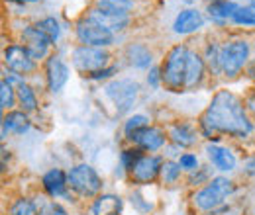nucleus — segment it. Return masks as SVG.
Here are the masks:
<instances>
[{
  "instance_id": "cd10ccee",
  "label": "nucleus",
  "mask_w": 255,
  "mask_h": 215,
  "mask_svg": "<svg viewBox=\"0 0 255 215\" xmlns=\"http://www.w3.org/2000/svg\"><path fill=\"white\" fill-rule=\"evenodd\" d=\"M183 172H185V170L181 168L179 160H173V158H165V162H163V166H161L159 180L163 182V184L173 186V184H177V182L181 180V174H183Z\"/></svg>"
},
{
  "instance_id": "423d86ee",
  "label": "nucleus",
  "mask_w": 255,
  "mask_h": 215,
  "mask_svg": "<svg viewBox=\"0 0 255 215\" xmlns=\"http://www.w3.org/2000/svg\"><path fill=\"white\" fill-rule=\"evenodd\" d=\"M102 92L112 102L118 116H126L135 106L141 86L135 78H112L102 86Z\"/></svg>"
},
{
  "instance_id": "f3484780",
  "label": "nucleus",
  "mask_w": 255,
  "mask_h": 215,
  "mask_svg": "<svg viewBox=\"0 0 255 215\" xmlns=\"http://www.w3.org/2000/svg\"><path fill=\"white\" fill-rule=\"evenodd\" d=\"M206 24V16L198 8H185L173 20V33L177 35H191L194 31L202 30Z\"/></svg>"
},
{
  "instance_id": "4be33fe9",
  "label": "nucleus",
  "mask_w": 255,
  "mask_h": 215,
  "mask_svg": "<svg viewBox=\"0 0 255 215\" xmlns=\"http://www.w3.org/2000/svg\"><path fill=\"white\" fill-rule=\"evenodd\" d=\"M124 57L129 67L133 69H141V71H149L153 67V53L149 49L147 43H141V41H131L128 43L126 49H124Z\"/></svg>"
},
{
  "instance_id": "39448f33",
  "label": "nucleus",
  "mask_w": 255,
  "mask_h": 215,
  "mask_svg": "<svg viewBox=\"0 0 255 215\" xmlns=\"http://www.w3.org/2000/svg\"><path fill=\"white\" fill-rule=\"evenodd\" d=\"M69 190L83 198V200H95L96 196L102 194L104 180L96 172V168L89 162H79L69 168Z\"/></svg>"
},
{
  "instance_id": "bb28decb",
  "label": "nucleus",
  "mask_w": 255,
  "mask_h": 215,
  "mask_svg": "<svg viewBox=\"0 0 255 215\" xmlns=\"http://www.w3.org/2000/svg\"><path fill=\"white\" fill-rule=\"evenodd\" d=\"M35 28L41 31L53 45H57L59 43V39H61V24H59V20L55 18V16H45V18H41V20H37L35 22Z\"/></svg>"
},
{
  "instance_id": "72a5a7b5",
  "label": "nucleus",
  "mask_w": 255,
  "mask_h": 215,
  "mask_svg": "<svg viewBox=\"0 0 255 215\" xmlns=\"http://www.w3.org/2000/svg\"><path fill=\"white\" fill-rule=\"evenodd\" d=\"M8 215H35V206H33L32 198H16L10 206H8Z\"/></svg>"
},
{
  "instance_id": "393cba45",
  "label": "nucleus",
  "mask_w": 255,
  "mask_h": 215,
  "mask_svg": "<svg viewBox=\"0 0 255 215\" xmlns=\"http://www.w3.org/2000/svg\"><path fill=\"white\" fill-rule=\"evenodd\" d=\"M33 206H35V215H69L67 208L63 204H59L57 200L41 194L33 198Z\"/></svg>"
},
{
  "instance_id": "c756f323",
  "label": "nucleus",
  "mask_w": 255,
  "mask_h": 215,
  "mask_svg": "<svg viewBox=\"0 0 255 215\" xmlns=\"http://www.w3.org/2000/svg\"><path fill=\"white\" fill-rule=\"evenodd\" d=\"M232 24L238 26V28H252V30H255V6L254 4L240 6L238 12H236L234 18H232Z\"/></svg>"
},
{
  "instance_id": "5701e85b",
  "label": "nucleus",
  "mask_w": 255,
  "mask_h": 215,
  "mask_svg": "<svg viewBox=\"0 0 255 215\" xmlns=\"http://www.w3.org/2000/svg\"><path fill=\"white\" fill-rule=\"evenodd\" d=\"M124 198L118 194L102 192L91 204V215H122Z\"/></svg>"
},
{
  "instance_id": "20e7f679",
  "label": "nucleus",
  "mask_w": 255,
  "mask_h": 215,
  "mask_svg": "<svg viewBox=\"0 0 255 215\" xmlns=\"http://www.w3.org/2000/svg\"><path fill=\"white\" fill-rule=\"evenodd\" d=\"M252 61V43L244 37L228 39L222 43L220 49V67H222V76L226 78H238L244 69Z\"/></svg>"
},
{
  "instance_id": "ddd939ff",
  "label": "nucleus",
  "mask_w": 255,
  "mask_h": 215,
  "mask_svg": "<svg viewBox=\"0 0 255 215\" xmlns=\"http://www.w3.org/2000/svg\"><path fill=\"white\" fill-rule=\"evenodd\" d=\"M167 141H169V135L157 125H147L129 139V143L139 147L143 153H157L167 147Z\"/></svg>"
},
{
  "instance_id": "6e6552de",
  "label": "nucleus",
  "mask_w": 255,
  "mask_h": 215,
  "mask_svg": "<svg viewBox=\"0 0 255 215\" xmlns=\"http://www.w3.org/2000/svg\"><path fill=\"white\" fill-rule=\"evenodd\" d=\"M75 37H77L79 45L102 47V49H108L116 43V33L102 28L100 24H96L95 20H91L89 16H83L75 22Z\"/></svg>"
},
{
  "instance_id": "4468645a",
  "label": "nucleus",
  "mask_w": 255,
  "mask_h": 215,
  "mask_svg": "<svg viewBox=\"0 0 255 215\" xmlns=\"http://www.w3.org/2000/svg\"><path fill=\"white\" fill-rule=\"evenodd\" d=\"M85 16H89L91 20H95L96 24H100L102 28H106L112 33H120V31H124L131 24V14L108 12V10H102L98 6H91Z\"/></svg>"
},
{
  "instance_id": "aec40b11",
  "label": "nucleus",
  "mask_w": 255,
  "mask_h": 215,
  "mask_svg": "<svg viewBox=\"0 0 255 215\" xmlns=\"http://www.w3.org/2000/svg\"><path fill=\"white\" fill-rule=\"evenodd\" d=\"M206 71H208V67H206V61H204L202 53L189 49L187 71H185V90H196L204 82Z\"/></svg>"
},
{
  "instance_id": "f704fd0d",
  "label": "nucleus",
  "mask_w": 255,
  "mask_h": 215,
  "mask_svg": "<svg viewBox=\"0 0 255 215\" xmlns=\"http://www.w3.org/2000/svg\"><path fill=\"white\" fill-rule=\"evenodd\" d=\"M187 184L192 186V188H200V186L208 184L214 176H212V168L210 166H198L196 170L192 172H187Z\"/></svg>"
},
{
  "instance_id": "2f4dec72",
  "label": "nucleus",
  "mask_w": 255,
  "mask_h": 215,
  "mask_svg": "<svg viewBox=\"0 0 255 215\" xmlns=\"http://www.w3.org/2000/svg\"><path fill=\"white\" fill-rule=\"evenodd\" d=\"M95 6L108 10V12H122V14H131L135 2L133 0H95Z\"/></svg>"
},
{
  "instance_id": "37998d69",
  "label": "nucleus",
  "mask_w": 255,
  "mask_h": 215,
  "mask_svg": "<svg viewBox=\"0 0 255 215\" xmlns=\"http://www.w3.org/2000/svg\"><path fill=\"white\" fill-rule=\"evenodd\" d=\"M252 4H254V6H255V0H254V2H252Z\"/></svg>"
},
{
  "instance_id": "a878e982",
  "label": "nucleus",
  "mask_w": 255,
  "mask_h": 215,
  "mask_svg": "<svg viewBox=\"0 0 255 215\" xmlns=\"http://www.w3.org/2000/svg\"><path fill=\"white\" fill-rule=\"evenodd\" d=\"M220 49L222 45L218 41H208L206 47H204V61H206V67L210 71V74L214 76H222V67H220Z\"/></svg>"
},
{
  "instance_id": "1a4fd4ad",
  "label": "nucleus",
  "mask_w": 255,
  "mask_h": 215,
  "mask_svg": "<svg viewBox=\"0 0 255 215\" xmlns=\"http://www.w3.org/2000/svg\"><path fill=\"white\" fill-rule=\"evenodd\" d=\"M2 63L4 69L16 74H22L24 78L28 74L35 72L37 69V61H33V57L28 53V49L22 43H10L8 47H4L2 51Z\"/></svg>"
},
{
  "instance_id": "f257e3e1",
  "label": "nucleus",
  "mask_w": 255,
  "mask_h": 215,
  "mask_svg": "<svg viewBox=\"0 0 255 215\" xmlns=\"http://www.w3.org/2000/svg\"><path fill=\"white\" fill-rule=\"evenodd\" d=\"M198 129L208 143H220L222 135L246 139L254 133V122L248 116L246 102L228 88L216 90L198 120Z\"/></svg>"
},
{
  "instance_id": "6ab92c4d",
  "label": "nucleus",
  "mask_w": 255,
  "mask_h": 215,
  "mask_svg": "<svg viewBox=\"0 0 255 215\" xmlns=\"http://www.w3.org/2000/svg\"><path fill=\"white\" fill-rule=\"evenodd\" d=\"M167 135H169V141L179 149H191L198 143L200 131L191 122H175L169 125Z\"/></svg>"
},
{
  "instance_id": "7ed1b4c3",
  "label": "nucleus",
  "mask_w": 255,
  "mask_h": 215,
  "mask_svg": "<svg viewBox=\"0 0 255 215\" xmlns=\"http://www.w3.org/2000/svg\"><path fill=\"white\" fill-rule=\"evenodd\" d=\"M189 49H191L189 45L177 43L163 57L161 78H163V86L169 92H185V71H187Z\"/></svg>"
},
{
  "instance_id": "c9c22d12",
  "label": "nucleus",
  "mask_w": 255,
  "mask_h": 215,
  "mask_svg": "<svg viewBox=\"0 0 255 215\" xmlns=\"http://www.w3.org/2000/svg\"><path fill=\"white\" fill-rule=\"evenodd\" d=\"M129 202H131V206H133L137 212H141V214H149V212L153 210V204H149V200H145L139 190H135V192L129 194Z\"/></svg>"
},
{
  "instance_id": "7c9ffc66",
  "label": "nucleus",
  "mask_w": 255,
  "mask_h": 215,
  "mask_svg": "<svg viewBox=\"0 0 255 215\" xmlns=\"http://www.w3.org/2000/svg\"><path fill=\"white\" fill-rule=\"evenodd\" d=\"M149 122H151V120H149L145 114H133V116H129L126 122H124V137L129 141L137 131H141V129L147 127V125H151Z\"/></svg>"
},
{
  "instance_id": "473e14b6",
  "label": "nucleus",
  "mask_w": 255,
  "mask_h": 215,
  "mask_svg": "<svg viewBox=\"0 0 255 215\" xmlns=\"http://www.w3.org/2000/svg\"><path fill=\"white\" fill-rule=\"evenodd\" d=\"M143 154L145 153H143L139 147H135V145L128 147V149H124V151L120 153V164L124 166V170H126L128 174L133 170V166L139 162V158H141Z\"/></svg>"
},
{
  "instance_id": "9d476101",
  "label": "nucleus",
  "mask_w": 255,
  "mask_h": 215,
  "mask_svg": "<svg viewBox=\"0 0 255 215\" xmlns=\"http://www.w3.org/2000/svg\"><path fill=\"white\" fill-rule=\"evenodd\" d=\"M165 158L155 153H145L139 162L133 166V170L128 174L129 182L133 186H149L153 184L161 176V166H163Z\"/></svg>"
},
{
  "instance_id": "b1692460",
  "label": "nucleus",
  "mask_w": 255,
  "mask_h": 215,
  "mask_svg": "<svg viewBox=\"0 0 255 215\" xmlns=\"http://www.w3.org/2000/svg\"><path fill=\"white\" fill-rule=\"evenodd\" d=\"M16 94H18V104H20V110L28 112V114H33L39 110V98L33 90L32 84H28L26 80L22 84L16 86Z\"/></svg>"
},
{
  "instance_id": "412c9836",
  "label": "nucleus",
  "mask_w": 255,
  "mask_h": 215,
  "mask_svg": "<svg viewBox=\"0 0 255 215\" xmlns=\"http://www.w3.org/2000/svg\"><path fill=\"white\" fill-rule=\"evenodd\" d=\"M240 6L242 4H238L234 0H210L206 4V16L214 26L224 28V26L232 24V18Z\"/></svg>"
},
{
  "instance_id": "ea45409f",
  "label": "nucleus",
  "mask_w": 255,
  "mask_h": 215,
  "mask_svg": "<svg viewBox=\"0 0 255 215\" xmlns=\"http://www.w3.org/2000/svg\"><path fill=\"white\" fill-rule=\"evenodd\" d=\"M244 174L246 176H255V154L244 162Z\"/></svg>"
},
{
  "instance_id": "4c0bfd02",
  "label": "nucleus",
  "mask_w": 255,
  "mask_h": 215,
  "mask_svg": "<svg viewBox=\"0 0 255 215\" xmlns=\"http://www.w3.org/2000/svg\"><path fill=\"white\" fill-rule=\"evenodd\" d=\"M120 71V67L118 65H108L106 69H102V71H96V72H93L91 76H87V78H91V80H112L114 78V74Z\"/></svg>"
},
{
  "instance_id": "f03ea898",
  "label": "nucleus",
  "mask_w": 255,
  "mask_h": 215,
  "mask_svg": "<svg viewBox=\"0 0 255 215\" xmlns=\"http://www.w3.org/2000/svg\"><path fill=\"white\" fill-rule=\"evenodd\" d=\"M236 182L230 180L228 176H214L208 184L200 186L192 192L191 202L192 208L200 214H214L220 206L226 204L228 198L236 194Z\"/></svg>"
},
{
  "instance_id": "9b49d317",
  "label": "nucleus",
  "mask_w": 255,
  "mask_h": 215,
  "mask_svg": "<svg viewBox=\"0 0 255 215\" xmlns=\"http://www.w3.org/2000/svg\"><path fill=\"white\" fill-rule=\"evenodd\" d=\"M71 69L61 55L51 53L49 59H45V86L51 94L61 92L65 84L69 82Z\"/></svg>"
},
{
  "instance_id": "c03bdc74",
  "label": "nucleus",
  "mask_w": 255,
  "mask_h": 215,
  "mask_svg": "<svg viewBox=\"0 0 255 215\" xmlns=\"http://www.w3.org/2000/svg\"><path fill=\"white\" fill-rule=\"evenodd\" d=\"M252 2H254V0H252Z\"/></svg>"
},
{
  "instance_id": "a19ab883",
  "label": "nucleus",
  "mask_w": 255,
  "mask_h": 215,
  "mask_svg": "<svg viewBox=\"0 0 255 215\" xmlns=\"http://www.w3.org/2000/svg\"><path fill=\"white\" fill-rule=\"evenodd\" d=\"M248 76L255 80V59H252V61H250V65H248Z\"/></svg>"
},
{
  "instance_id": "2eb2a0df",
  "label": "nucleus",
  "mask_w": 255,
  "mask_h": 215,
  "mask_svg": "<svg viewBox=\"0 0 255 215\" xmlns=\"http://www.w3.org/2000/svg\"><path fill=\"white\" fill-rule=\"evenodd\" d=\"M41 188H43V194L53 198V200H59V198L69 200L71 198V194H69V174L63 168L55 166V168H49L47 172H43Z\"/></svg>"
},
{
  "instance_id": "0eeeda50",
  "label": "nucleus",
  "mask_w": 255,
  "mask_h": 215,
  "mask_svg": "<svg viewBox=\"0 0 255 215\" xmlns=\"http://www.w3.org/2000/svg\"><path fill=\"white\" fill-rule=\"evenodd\" d=\"M110 51L102 47H89V45H77L71 51V65L77 72L83 76H91L96 71H102L110 65Z\"/></svg>"
},
{
  "instance_id": "a211bd4d",
  "label": "nucleus",
  "mask_w": 255,
  "mask_h": 215,
  "mask_svg": "<svg viewBox=\"0 0 255 215\" xmlns=\"http://www.w3.org/2000/svg\"><path fill=\"white\" fill-rule=\"evenodd\" d=\"M204 151H206V156H208L210 164H212L216 170H220L224 174H230V172L236 170L238 158H236V154H234L232 149L224 147L220 143H206Z\"/></svg>"
},
{
  "instance_id": "58836bf2",
  "label": "nucleus",
  "mask_w": 255,
  "mask_h": 215,
  "mask_svg": "<svg viewBox=\"0 0 255 215\" xmlns=\"http://www.w3.org/2000/svg\"><path fill=\"white\" fill-rule=\"evenodd\" d=\"M145 80H147V84H149V88H153V90H157L161 84H163V78H161V67L157 65H153L149 71H147V76H145Z\"/></svg>"
},
{
  "instance_id": "f8f14e48",
  "label": "nucleus",
  "mask_w": 255,
  "mask_h": 215,
  "mask_svg": "<svg viewBox=\"0 0 255 215\" xmlns=\"http://www.w3.org/2000/svg\"><path fill=\"white\" fill-rule=\"evenodd\" d=\"M20 43L28 49V53L33 57V61L37 63L43 61V59H49L51 47H53V43L35 28V24L26 26L22 30V33H20Z\"/></svg>"
},
{
  "instance_id": "e433bc0d",
  "label": "nucleus",
  "mask_w": 255,
  "mask_h": 215,
  "mask_svg": "<svg viewBox=\"0 0 255 215\" xmlns=\"http://www.w3.org/2000/svg\"><path fill=\"white\" fill-rule=\"evenodd\" d=\"M177 160H179V164H181V168L185 172H192V170H196L200 166V160L194 153H181L177 156Z\"/></svg>"
},
{
  "instance_id": "dca6fc26",
  "label": "nucleus",
  "mask_w": 255,
  "mask_h": 215,
  "mask_svg": "<svg viewBox=\"0 0 255 215\" xmlns=\"http://www.w3.org/2000/svg\"><path fill=\"white\" fill-rule=\"evenodd\" d=\"M32 129L30 114L24 110H10L2 116L0 123V139L6 141L8 135H26Z\"/></svg>"
},
{
  "instance_id": "c85d7f7f",
  "label": "nucleus",
  "mask_w": 255,
  "mask_h": 215,
  "mask_svg": "<svg viewBox=\"0 0 255 215\" xmlns=\"http://www.w3.org/2000/svg\"><path fill=\"white\" fill-rule=\"evenodd\" d=\"M18 104V94L16 86H12L6 78L0 80V110L6 114L10 110H14V106Z\"/></svg>"
},
{
  "instance_id": "79ce46f5",
  "label": "nucleus",
  "mask_w": 255,
  "mask_h": 215,
  "mask_svg": "<svg viewBox=\"0 0 255 215\" xmlns=\"http://www.w3.org/2000/svg\"><path fill=\"white\" fill-rule=\"evenodd\" d=\"M181 2H183V4H189V6H192L196 0H181Z\"/></svg>"
}]
</instances>
